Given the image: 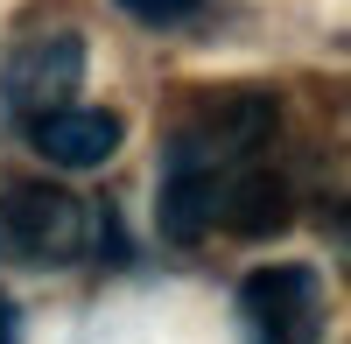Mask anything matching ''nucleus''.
I'll return each instance as SVG.
<instances>
[{
    "mask_svg": "<svg viewBox=\"0 0 351 344\" xmlns=\"http://www.w3.org/2000/svg\"><path fill=\"white\" fill-rule=\"evenodd\" d=\"M155 218H162L169 246H197L218 225V176H204V169H169V183L155 197Z\"/></svg>",
    "mask_w": 351,
    "mask_h": 344,
    "instance_id": "0eeeda50",
    "label": "nucleus"
},
{
    "mask_svg": "<svg viewBox=\"0 0 351 344\" xmlns=\"http://www.w3.org/2000/svg\"><path fill=\"white\" fill-rule=\"evenodd\" d=\"M28 140H36V155L56 162V169H99L120 148V120L99 112V106H56L43 120H28Z\"/></svg>",
    "mask_w": 351,
    "mask_h": 344,
    "instance_id": "39448f33",
    "label": "nucleus"
},
{
    "mask_svg": "<svg viewBox=\"0 0 351 344\" xmlns=\"http://www.w3.org/2000/svg\"><path fill=\"white\" fill-rule=\"evenodd\" d=\"M239 330L246 344H316L324 337V274L302 260L253 267L239 281Z\"/></svg>",
    "mask_w": 351,
    "mask_h": 344,
    "instance_id": "f03ea898",
    "label": "nucleus"
},
{
    "mask_svg": "<svg viewBox=\"0 0 351 344\" xmlns=\"http://www.w3.org/2000/svg\"><path fill=\"white\" fill-rule=\"evenodd\" d=\"M14 323H21V317H14V302L0 295V344H14Z\"/></svg>",
    "mask_w": 351,
    "mask_h": 344,
    "instance_id": "1a4fd4ad",
    "label": "nucleus"
},
{
    "mask_svg": "<svg viewBox=\"0 0 351 344\" xmlns=\"http://www.w3.org/2000/svg\"><path fill=\"white\" fill-rule=\"evenodd\" d=\"M99 239V211H84L56 183H14L0 197V260L8 267H71Z\"/></svg>",
    "mask_w": 351,
    "mask_h": 344,
    "instance_id": "f257e3e1",
    "label": "nucleus"
},
{
    "mask_svg": "<svg viewBox=\"0 0 351 344\" xmlns=\"http://www.w3.org/2000/svg\"><path fill=\"white\" fill-rule=\"evenodd\" d=\"M84 84V42L77 36H43V42H21L0 71V99H8L21 120H43V112L71 106Z\"/></svg>",
    "mask_w": 351,
    "mask_h": 344,
    "instance_id": "20e7f679",
    "label": "nucleus"
},
{
    "mask_svg": "<svg viewBox=\"0 0 351 344\" xmlns=\"http://www.w3.org/2000/svg\"><path fill=\"white\" fill-rule=\"evenodd\" d=\"M218 218L239 239H274L295 225V197H288V183L274 169H239L232 183H218Z\"/></svg>",
    "mask_w": 351,
    "mask_h": 344,
    "instance_id": "423d86ee",
    "label": "nucleus"
},
{
    "mask_svg": "<svg viewBox=\"0 0 351 344\" xmlns=\"http://www.w3.org/2000/svg\"><path fill=\"white\" fill-rule=\"evenodd\" d=\"M120 14H134V21H148V28H169V21H183V14H197V0H120Z\"/></svg>",
    "mask_w": 351,
    "mask_h": 344,
    "instance_id": "6e6552de",
    "label": "nucleus"
},
{
    "mask_svg": "<svg viewBox=\"0 0 351 344\" xmlns=\"http://www.w3.org/2000/svg\"><path fill=\"white\" fill-rule=\"evenodd\" d=\"M274 127V99L267 92H232V99H211L190 112V127L169 140V169H204L218 176L225 162H246L253 140Z\"/></svg>",
    "mask_w": 351,
    "mask_h": 344,
    "instance_id": "7ed1b4c3",
    "label": "nucleus"
}]
</instances>
